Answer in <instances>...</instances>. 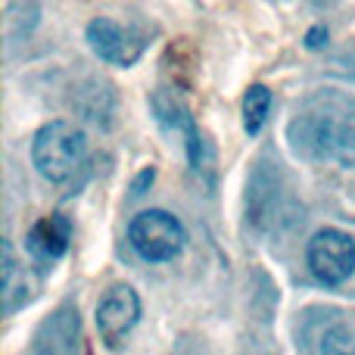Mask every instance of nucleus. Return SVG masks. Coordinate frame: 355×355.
<instances>
[{"instance_id": "nucleus-7", "label": "nucleus", "mask_w": 355, "mask_h": 355, "mask_svg": "<svg viewBox=\"0 0 355 355\" xmlns=\"http://www.w3.org/2000/svg\"><path fill=\"white\" fill-rule=\"evenodd\" d=\"M69 243H72V221L66 215H47V218L35 221L25 237L31 259L37 262H56V259L66 256Z\"/></svg>"}, {"instance_id": "nucleus-10", "label": "nucleus", "mask_w": 355, "mask_h": 355, "mask_svg": "<svg viewBox=\"0 0 355 355\" xmlns=\"http://www.w3.org/2000/svg\"><path fill=\"white\" fill-rule=\"evenodd\" d=\"M315 340H321L315 349L318 352H355V334L340 321H331L327 327H321L315 334Z\"/></svg>"}, {"instance_id": "nucleus-8", "label": "nucleus", "mask_w": 355, "mask_h": 355, "mask_svg": "<svg viewBox=\"0 0 355 355\" xmlns=\"http://www.w3.org/2000/svg\"><path fill=\"white\" fill-rule=\"evenodd\" d=\"M35 340L37 352H72L78 340V312L72 306H62L56 315H50V321H44Z\"/></svg>"}, {"instance_id": "nucleus-4", "label": "nucleus", "mask_w": 355, "mask_h": 355, "mask_svg": "<svg viewBox=\"0 0 355 355\" xmlns=\"http://www.w3.org/2000/svg\"><path fill=\"white\" fill-rule=\"evenodd\" d=\"M306 262L324 287H340L355 271V240L340 227H324L309 240Z\"/></svg>"}, {"instance_id": "nucleus-1", "label": "nucleus", "mask_w": 355, "mask_h": 355, "mask_svg": "<svg viewBox=\"0 0 355 355\" xmlns=\"http://www.w3.org/2000/svg\"><path fill=\"white\" fill-rule=\"evenodd\" d=\"M290 141L309 156H340L355 147V100L337 91L312 97L290 122Z\"/></svg>"}, {"instance_id": "nucleus-5", "label": "nucleus", "mask_w": 355, "mask_h": 355, "mask_svg": "<svg viewBox=\"0 0 355 355\" xmlns=\"http://www.w3.org/2000/svg\"><path fill=\"white\" fill-rule=\"evenodd\" d=\"M137 321H141V296L128 284L110 287L97 302V331L110 349L122 346V340L135 331Z\"/></svg>"}, {"instance_id": "nucleus-3", "label": "nucleus", "mask_w": 355, "mask_h": 355, "mask_svg": "<svg viewBox=\"0 0 355 355\" xmlns=\"http://www.w3.org/2000/svg\"><path fill=\"white\" fill-rule=\"evenodd\" d=\"M128 243L147 262H172L187 243V231L166 209H144L128 225Z\"/></svg>"}, {"instance_id": "nucleus-9", "label": "nucleus", "mask_w": 355, "mask_h": 355, "mask_svg": "<svg viewBox=\"0 0 355 355\" xmlns=\"http://www.w3.org/2000/svg\"><path fill=\"white\" fill-rule=\"evenodd\" d=\"M271 112V91L265 85H250L243 94V131L259 135Z\"/></svg>"}, {"instance_id": "nucleus-6", "label": "nucleus", "mask_w": 355, "mask_h": 355, "mask_svg": "<svg viewBox=\"0 0 355 355\" xmlns=\"http://www.w3.org/2000/svg\"><path fill=\"white\" fill-rule=\"evenodd\" d=\"M87 44L100 60L112 62V66H131V62L141 60L144 47H147L144 35L112 22V19H94L87 25Z\"/></svg>"}, {"instance_id": "nucleus-2", "label": "nucleus", "mask_w": 355, "mask_h": 355, "mask_svg": "<svg viewBox=\"0 0 355 355\" xmlns=\"http://www.w3.org/2000/svg\"><path fill=\"white\" fill-rule=\"evenodd\" d=\"M87 156V137L72 122H47L31 141V162L50 184L69 181Z\"/></svg>"}]
</instances>
